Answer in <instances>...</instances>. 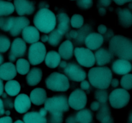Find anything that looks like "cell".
I'll return each instance as SVG.
<instances>
[{
  "label": "cell",
  "mask_w": 132,
  "mask_h": 123,
  "mask_svg": "<svg viewBox=\"0 0 132 123\" xmlns=\"http://www.w3.org/2000/svg\"><path fill=\"white\" fill-rule=\"evenodd\" d=\"M95 62L97 65L103 67L109 64L113 58V55L109 49L106 48H100L95 53Z\"/></svg>",
  "instance_id": "cell-18"
},
{
  "label": "cell",
  "mask_w": 132,
  "mask_h": 123,
  "mask_svg": "<svg viewBox=\"0 0 132 123\" xmlns=\"http://www.w3.org/2000/svg\"><path fill=\"white\" fill-rule=\"evenodd\" d=\"M77 36H78V31L75 30V29L70 31L66 34V37L68 38V40L71 39L76 40L77 38Z\"/></svg>",
  "instance_id": "cell-41"
},
{
  "label": "cell",
  "mask_w": 132,
  "mask_h": 123,
  "mask_svg": "<svg viewBox=\"0 0 132 123\" xmlns=\"http://www.w3.org/2000/svg\"><path fill=\"white\" fill-rule=\"evenodd\" d=\"M68 102L72 108L81 110L85 108L87 103V96L82 90L76 89L70 95Z\"/></svg>",
  "instance_id": "cell-10"
},
{
  "label": "cell",
  "mask_w": 132,
  "mask_h": 123,
  "mask_svg": "<svg viewBox=\"0 0 132 123\" xmlns=\"http://www.w3.org/2000/svg\"><path fill=\"white\" fill-rule=\"evenodd\" d=\"M5 114V109H4V102L1 99H0V115H2Z\"/></svg>",
  "instance_id": "cell-48"
},
{
  "label": "cell",
  "mask_w": 132,
  "mask_h": 123,
  "mask_svg": "<svg viewBox=\"0 0 132 123\" xmlns=\"http://www.w3.org/2000/svg\"><path fill=\"white\" fill-rule=\"evenodd\" d=\"M3 61H4V56H3L2 55H1V54H0V65H2Z\"/></svg>",
  "instance_id": "cell-56"
},
{
  "label": "cell",
  "mask_w": 132,
  "mask_h": 123,
  "mask_svg": "<svg viewBox=\"0 0 132 123\" xmlns=\"http://www.w3.org/2000/svg\"><path fill=\"white\" fill-rule=\"evenodd\" d=\"M15 17H0V29L5 32H10L12 28Z\"/></svg>",
  "instance_id": "cell-34"
},
{
  "label": "cell",
  "mask_w": 132,
  "mask_h": 123,
  "mask_svg": "<svg viewBox=\"0 0 132 123\" xmlns=\"http://www.w3.org/2000/svg\"><path fill=\"white\" fill-rule=\"evenodd\" d=\"M121 85L124 89H132V74H128L124 76L121 79Z\"/></svg>",
  "instance_id": "cell-38"
},
{
  "label": "cell",
  "mask_w": 132,
  "mask_h": 123,
  "mask_svg": "<svg viewBox=\"0 0 132 123\" xmlns=\"http://www.w3.org/2000/svg\"><path fill=\"white\" fill-rule=\"evenodd\" d=\"M16 67L12 62H6L0 65V78L6 81L12 80L17 75Z\"/></svg>",
  "instance_id": "cell-14"
},
{
  "label": "cell",
  "mask_w": 132,
  "mask_h": 123,
  "mask_svg": "<svg viewBox=\"0 0 132 123\" xmlns=\"http://www.w3.org/2000/svg\"><path fill=\"white\" fill-rule=\"evenodd\" d=\"M61 57L59 53L55 51H50L46 53L45 57V65L51 69L57 67L61 63Z\"/></svg>",
  "instance_id": "cell-26"
},
{
  "label": "cell",
  "mask_w": 132,
  "mask_h": 123,
  "mask_svg": "<svg viewBox=\"0 0 132 123\" xmlns=\"http://www.w3.org/2000/svg\"><path fill=\"white\" fill-rule=\"evenodd\" d=\"M14 5L17 14L20 16L32 15L36 8L34 3L31 1L15 0Z\"/></svg>",
  "instance_id": "cell-12"
},
{
  "label": "cell",
  "mask_w": 132,
  "mask_h": 123,
  "mask_svg": "<svg viewBox=\"0 0 132 123\" xmlns=\"http://www.w3.org/2000/svg\"><path fill=\"white\" fill-rule=\"evenodd\" d=\"M22 37L24 42L32 44L38 42L40 38V35L38 29L36 27L28 26L22 32Z\"/></svg>",
  "instance_id": "cell-19"
},
{
  "label": "cell",
  "mask_w": 132,
  "mask_h": 123,
  "mask_svg": "<svg viewBox=\"0 0 132 123\" xmlns=\"http://www.w3.org/2000/svg\"><path fill=\"white\" fill-rule=\"evenodd\" d=\"M27 51V44L24 40L16 38L13 40L9 53V59L10 61H15L17 58L24 56Z\"/></svg>",
  "instance_id": "cell-11"
},
{
  "label": "cell",
  "mask_w": 132,
  "mask_h": 123,
  "mask_svg": "<svg viewBox=\"0 0 132 123\" xmlns=\"http://www.w3.org/2000/svg\"><path fill=\"white\" fill-rule=\"evenodd\" d=\"M128 119L129 122L132 123V110L130 111V113H129L128 117Z\"/></svg>",
  "instance_id": "cell-55"
},
{
  "label": "cell",
  "mask_w": 132,
  "mask_h": 123,
  "mask_svg": "<svg viewBox=\"0 0 132 123\" xmlns=\"http://www.w3.org/2000/svg\"><path fill=\"white\" fill-rule=\"evenodd\" d=\"M109 50L120 59L132 60V40L125 36H113L109 42Z\"/></svg>",
  "instance_id": "cell-1"
},
{
  "label": "cell",
  "mask_w": 132,
  "mask_h": 123,
  "mask_svg": "<svg viewBox=\"0 0 132 123\" xmlns=\"http://www.w3.org/2000/svg\"><path fill=\"white\" fill-rule=\"evenodd\" d=\"M111 3H112L111 1H99V3L104 6H108L110 5Z\"/></svg>",
  "instance_id": "cell-51"
},
{
  "label": "cell",
  "mask_w": 132,
  "mask_h": 123,
  "mask_svg": "<svg viewBox=\"0 0 132 123\" xmlns=\"http://www.w3.org/2000/svg\"><path fill=\"white\" fill-rule=\"evenodd\" d=\"M24 123H47V119L37 111H30L24 114L23 117Z\"/></svg>",
  "instance_id": "cell-27"
},
{
  "label": "cell",
  "mask_w": 132,
  "mask_h": 123,
  "mask_svg": "<svg viewBox=\"0 0 132 123\" xmlns=\"http://www.w3.org/2000/svg\"><path fill=\"white\" fill-rule=\"evenodd\" d=\"M88 77L92 85L97 89H106L112 80V73L108 67H96L90 69Z\"/></svg>",
  "instance_id": "cell-2"
},
{
  "label": "cell",
  "mask_w": 132,
  "mask_h": 123,
  "mask_svg": "<svg viewBox=\"0 0 132 123\" xmlns=\"http://www.w3.org/2000/svg\"><path fill=\"white\" fill-rule=\"evenodd\" d=\"M77 123H91L93 120V114L89 109H82L76 114Z\"/></svg>",
  "instance_id": "cell-28"
},
{
  "label": "cell",
  "mask_w": 132,
  "mask_h": 123,
  "mask_svg": "<svg viewBox=\"0 0 132 123\" xmlns=\"http://www.w3.org/2000/svg\"><path fill=\"white\" fill-rule=\"evenodd\" d=\"M5 114H6V116H7V115H10V111H9V110H7V111H5Z\"/></svg>",
  "instance_id": "cell-58"
},
{
  "label": "cell",
  "mask_w": 132,
  "mask_h": 123,
  "mask_svg": "<svg viewBox=\"0 0 132 123\" xmlns=\"http://www.w3.org/2000/svg\"><path fill=\"white\" fill-rule=\"evenodd\" d=\"M96 119L101 123H114L113 116L111 114L110 109L106 104H101L100 110L96 115Z\"/></svg>",
  "instance_id": "cell-22"
},
{
  "label": "cell",
  "mask_w": 132,
  "mask_h": 123,
  "mask_svg": "<svg viewBox=\"0 0 132 123\" xmlns=\"http://www.w3.org/2000/svg\"><path fill=\"white\" fill-rule=\"evenodd\" d=\"M67 78L73 81H82L86 78V73L80 65L75 63H68L64 68Z\"/></svg>",
  "instance_id": "cell-9"
},
{
  "label": "cell",
  "mask_w": 132,
  "mask_h": 123,
  "mask_svg": "<svg viewBox=\"0 0 132 123\" xmlns=\"http://www.w3.org/2000/svg\"><path fill=\"white\" fill-rule=\"evenodd\" d=\"M63 112L56 111V112L50 113L48 118V123H63Z\"/></svg>",
  "instance_id": "cell-37"
},
{
  "label": "cell",
  "mask_w": 132,
  "mask_h": 123,
  "mask_svg": "<svg viewBox=\"0 0 132 123\" xmlns=\"http://www.w3.org/2000/svg\"><path fill=\"white\" fill-rule=\"evenodd\" d=\"M16 70L21 75L28 74L30 71V63L24 58H19L16 61Z\"/></svg>",
  "instance_id": "cell-33"
},
{
  "label": "cell",
  "mask_w": 132,
  "mask_h": 123,
  "mask_svg": "<svg viewBox=\"0 0 132 123\" xmlns=\"http://www.w3.org/2000/svg\"><path fill=\"white\" fill-rule=\"evenodd\" d=\"M4 90V85H3V82L2 79L0 78V96L3 95V94Z\"/></svg>",
  "instance_id": "cell-52"
},
{
  "label": "cell",
  "mask_w": 132,
  "mask_h": 123,
  "mask_svg": "<svg viewBox=\"0 0 132 123\" xmlns=\"http://www.w3.org/2000/svg\"><path fill=\"white\" fill-rule=\"evenodd\" d=\"M33 21L36 28L45 33H51L57 24L56 16L48 8H40L35 15Z\"/></svg>",
  "instance_id": "cell-3"
},
{
  "label": "cell",
  "mask_w": 132,
  "mask_h": 123,
  "mask_svg": "<svg viewBox=\"0 0 132 123\" xmlns=\"http://www.w3.org/2000/svg\"><path fill=\"white\" fill-rule=\"evenodd\" d=\"M46 49L43 42H36L30 45L28 49V58L29 63L33 65H39L45 60Z\"/></svg>",
  "instance_id": "cell-7"
},
{
  "label": "cell",
  "mask_w": 132,
  "mask_h": 123,
  "mask_svg": "<svg viewBox=\"0 0 132 123\" xmlns=\"http://www.w3.org/2000/svg\"><path fill=\"white\" fill-rule=\"evenodd\" d=\"M14 123H24V122L23 121H22V120H17L16 121H15Z\"/></svg>",
  "instance_id": "cell-57"
},
{
  "label": "cell",
  "mask_w": 132,
  "mask_h": 123,
  "mask_svg": "<svg viewBox=\"0 0 132 123\" xmlns=\"http://www.w3.org/2000/svg\"><path fill=\"white\" fill-rule=\"evenodd\" d=\"M119 81L118 79H117V78H113V79H112V82H111V85L112 86V87H113V88H117L119 86Z\"/></svg>",
  "instance_id": "cell-47"
},
{
  "label": "cell",
  "mask_w": 132,
  "mask_h": 123,
  "mask_svg": "<svg viewBox=\"0 0 132 123\" xmlns=\"http://www.w3.org/2000/svg\"><path fill=\"white\" fill-rule=\"evenodd\" d=\"M101 106V104L98 101H93L90 105V108L93 111H99Z\"/></svg>",
  "instance_id": "cell-42"
},
{
  "label": "cell",
  "mask_w": 132,
  "mask_h": 123,
  "mask_svg": "<svg viewBox=\"0 0 132 123\" xmlns=\"http://www.w3.org/2000/svg\"><path fill=\"white\" fill-rule=\"evenodd\" d=\"M30 24V20L26 17L19 16L15 17L14 24H13L12 28L10 31V34L13 37H16L19 35L23 29Z\"/></svg>",
  "instance_id": "cell-17"
},
{
  "label": "cell",
  "mask_w": 132,
  "mask_h": 123,
  "mask_svg": "<svg viewBox=\"0 0 132 123\" xmlns=\"http://www.w3.org/2000/svg\"><path fill=\"white\" fill-rule=\"evenodd\" d=\"M66 123H77L76 115H70L66 119Z\"/></svg>",
  "instance_id": "cell-44"
},
{
  "label": "cell",
  "mask_w": 132,
  "mask_h": 123,
  "mask_svg": "<svg viewBox=\"0 0 132 123\" xmlns=\"http://www.w3.org/2000/svg\"><path fill=\"white\" fill-rule=\"evenodd\" d=\"M0 123H12V119L9 116L0 118Z\"/></svg>",
  "instance_id": "cell-46"
},
{
  "label": "cell",
  "mask_w": 132,
  "mask_h": 123,
  "mask_svg": "<svg viewBox=\"0 0 132 123\" xmlns=\"http://www.w3.org/2000/svg\"><path fill=\"white\" fill-rule=\"evenodd\" d=\"M15 9V6L10 1H0V17L6 16L12 14Z\"/></svg>",
  "instance_id": "cell-32"
},
{
  "label": "cell",
  "mask_w": 132,
  "mask_h": 123,
  "mask_svg": "<svg viewBox=\"0 0 132 123\" xmlns=\"http://www.w3.org/2000/svg\"><path fill=\"white\" fill-rule=\"evenodd\" d=\"M95 98L97 99V101L100 102L101 104H106L108 101V92L106 89H97L95 91Z\"/></svg>",
  "instance_id": "cell-35"
},
{
  "label": "cell",
  "mask_w": 132,
  "mask_h": 123,
  "mask_svg": "<svg viewBox=\"0 0 132 123\" xmlns=\"http://www.w3.org/2000/svg\"><path fill=\"white\" fill-rule=\"evenodd\" d=\"M130 1H126V0H124V1H122V0H115L114 2L118 5H122L127 3L130 2Z\"/></svg>",
  "instance_id": "cell-49"
},
{
  "label": "cell",
  "mask_w": 132,
  "mask_h": 123,
  "mask_svg": "<svg viewBox=\"0 0 132 123\" xmlns=\"http://www.w3.org/2000/svg\"><path fill=\"white\" fill-rule=\"evenodd\" d=\"M98 32L100 33V34H103L104 35L108 31V28H107L106 26L104 25V24H100V25L98 26Z\"/></svg>",
  "instance_id": "cell-45"
},
{
  "label": "cell",
  "mask_w": 132,
  "mask_h": 123,
  "mask_svg": "<svg viewBox=\"0 0 132 123\" xmlns=\"http://www.w3.org/2000/svg\"><path fill=\"white\" fill-rule=\"evenodd\" d=\"M118 19L119 24L122 28H128L132 26V14L128 9H119Z\"/></svg>",
  "instance_id": "cell-25"
},
{
  "label": "cell",
  "mask_w": 132,
  "mask_h": 123,
  "mask_svg": "<svg viewBox=\"0 0 132 123\" xmlns=\"http://www.w3.org/2000/svg\"><path fill=\"white\" fill-rule=\"evenodd\" d=\"M74 55L77 62L85 67H91L95 64V55L92 51L85 47H76Z\"/></svg>",
  "instance_id": "cell-8"
},
{
  "label": "cell",
  "mask_w": 132,
  "mask_h": 123,
  "mask_svg": "<svg viewBox=\"0 0 132 123\" xmlns=\"http://www.w3.org/2000/svg\"><path fill=\"white\" fill-rule=\"evenodd\" d=\"M45 108L50 113L69 111L70 105L67 97L64 95H57L48 98L45 102Z\"/></svg>",
  "instance_id": "cell-5"
},
{
  "label": "cell",
  "mask_w": 132,
  "mask_h": 123,
  "mask_svg": "<svg viewBox=\"0 0 132 123\" xmlns=\"http://www.w3.org/2000/svg\"><path fill=\"white\" fill-rule=\"evenodd\" d=\"M81 90H88L90 89V83H89V82L86 80L82 81H81Z\"/></svg>",
  "instance_id": "cell-43"
},
{
  "label": "cell",
  "mask_w": 132,
  "mask_h": 123,
  "mask_svg": "<svg viewBox=\"0 0 132 123\" xmlns=\"http://www.w3.org/2000/svg\"><path fill=\"white\" fill-rule=\"evenodd\" d=\"M92 29L91 26L88 24H85L81 28H80L79 30H78V36L77 38L75 40V43L76 45H81L85 42V39L86 37L90 33H92Z\"/></svg>",
  "instance_id": "cell-30"
},
{
  "label": "cell",
  "mask_w": 132,
  "mask_h": 123,
  "mask_svg": "<svg viewBox=\"0 0 132 123\" xmlns=\"http://www.w3.org/2000/svg\"><path fill=\"white\" fill-rule=\"evenodd\" d=\"M104 42V37L100 33H90L85 39V44L90 50H97L100 48Z\"/></svg>",
  "instance_id": "cell-15"
},
{
  "label": "cell",
  "mask_w": 132,
  "mask_h": 123,
  "mask_svg": "<svg viewBox=\"0 0 132 123\" xmlns=\"http://www.w3.org/2000/svg\"><path fill=\"white\" fill-rule=\"evenodd\" d=\"M76 5L77 7L80 8L81 10H88L92 6H93V1L91 0H79L76 1Z\"/></svg>",
  "instance_id": "cell-40"
},
{
  "label": "cell",
  "mask_w": 132,
  "mask_h": 123,
  "mask_svg": "<svg viewBox=\"0 0 132 123\" xmlns=\"http://www.w3.org/2000/svg\"><path fill=\"white\" fill-rule=\"evenodd\" d=\"M41 40L43 42H48V36L46 35H43L41 37Z\"/></svg>",
  "instance_id": "cell-53"
},
{
  "label": "cell",
  "mask_w": 132,
  "mask_h": 123,
  "mask_svg": "<svg viewBox=\"0 0 132 123\" xmlns=\"http://www.w3.org/2000/svg\"><path fill=\"white\" fill-rule=\"evenodd\" d=\"M130 99V93L124 88H116L112 91L109 96L110 105L116 109L125 107L128 104Z\"/></svg>",
  "instance_id": "cell-6"
},
{
  "label": "cell",
  "mask_w": 132,
  "mask_h": 123,
  "mask_svg": "<svg viewBox=\"0 0 132 123\" xmlns=\"http://www.w3.org/2000/svg\"><path fill=\"white\" fill-rule=\"evenodd\" d=\"M39 113L40 114H41L42 116L43 117H46V115H47V113H48V111L47 110L45 109V108H41V109H40L39 111Z\"/></svg>",
  "instance_id": "cell-50"
},
{
  "label": "cell",
  "mask_w": 132,
  "mask_h": 123,
  "mask_svg": "<svg viewBox=\"0 0 132 123\" xmlns=\"http://www.w3.org/2000/svg\"><path fill=\"white\" fill-rule=\"evenodd\" d=\"M57 28L59 32L64 35L68 32L70 25V20L68 14L64 12H61L57 15Z\"/></svg>",
  "instance_id": "cell-21"
},
{
  "label": "cell",
  "mask_w": 132,
  "mask_h": 123,
  "mask_svg": "<svg viewBox=\"0 0 132 123\" xmlns=\"http://www.w3.org/2000/svg\"><path fill=\"white\" fill-rule=\"evenodd\" d=\"M30 98L32 103L36 106H40L47 100V94L44 88H36L31 91Z\"/></svg>",
  "instance_id": "cell-20"
},
{
  "label": "cell",
  "mask_w": 132,
  "mask_h": 123,
  "mask_svg": "<svg viewBox=\"0 0 132 123\" xmlns=\"http://www.w3.org/2000/svg\"><path fill=\"white\" fill-rule=\"evenodd\" d=\"M67 63L66 62V61H61L60 64H59V66H60L61 68H63V69H64V68L67 66Z\"/></svg>",
  "instance_id": "cell-54"
},
{
  "label": "cell",
  "mask_w": 132,
  "mask_h": 123,
  "mask_svg": "<svg viewBox=\"0 0 132 123\" xmlns=\"http://www.w3.org/2000/svg\"><path fill=\"white\" fill-rule=\"evenodd\" d=\"M58 52L60 55L61 57L64 60H70L73 56V45L70 40L64 41L59 47Z\"/></svg>",
  "instance_id": "cell-24"
},
{
  "label": "cell",
  "mask_w": 132,
  "mask_h": 123,
  "mask_svg": "<svg viewBox=\"0 0 132 123\" xmlns=\"http://www.w3.org/2000/svg\"><path fill=\"white\" fill-rule=\"evenodd\" d=\"M43 71L40 68L34 67L30 69L26 77V81L29 86H36L42 79Z\"/></svg>",
  "instance_id": "cell-23"
},
{
  "label": "cell",
  "mask_w": 132,
  "mask_h": 123,
  "mask_svg": "<svg viewBox=\"0 0 132 123\" xmlns=\"http://www.w3.org/2000/svg\"><path fill=\"white\" fill-rule=\"evenodd\" d=\"M15 110L19 114H24L31 107V100L28 95L21 94L15 99L14 103Z\"/></svg>",
  "instance_id": "cell-13"
},
{
  "label": "cell",
  "mask_w": 132,
  "mask_h": 123,
  "mask_svg": "<svg viewBox=\"0 0 132 123\" xmlns=\"http://www.w3.org/2000/svg\"><path fill=\"white\" fill-rule=\"evenodd\" d=\"M112 70L119 75H126L131 70L132 65L129 61L123 59L115 60L112 65Z\"/></svg>",
  "instance_id": "cell-16"
},
{
  "label": "cell",
  "mask_w": 132,
  "mask_h": 123,
  "mask_svg": "<svg viewBox=\"0 0 132 123\" xmlns=\"http://www.w3.org/2000/svg\"><path fill=\"white\" fill-rule=\"evenodd\" d=\"M45 85L49 90L54 92H65L70 88L68 78L64 74L54 72L46 78Z\"/></svg>",
  "instance_id": "cell-4"
},
{
  "label": "cell",
  "mask_w": 132,
  "mask_h": 123,
  "mask_svg": "<svg viewBox=\"0 0 132 123\" xmlns=\"http://www.w3.org/2000/svg\"><path fill=\"white\" fill-rule=\"evenodd\" d=\"M64 35L59 32L57 29H55L48 35V43L54 47H56L64 38Z\"/></svg>",
  "instance_id": "cell-31"
},
{
  "label": "cell",
  "mask_w": 132,
  "mask_h": 123,
  "mask_svg": "<svg viewBox=\"0 0 132 123\" xmlns=\"http://www.w3.org/2000/svg\"><path fill=\"white\" fill-rule=\"evenodd\" d=\"M10 47V40L6 36L0 35V53H5Z\"/></svg>",
  "instance_id": "cell-39"
},
{
  "label": "cell",
  "mask_w": 132,
  "mask_h": 123,
  "mask_svg": "<svg viewBox=\"0 0 132 123\" xmlns=\"http://www.w3.org/2000/svg\"><path fill=\"white\" fill-rule=\"evenodd\" d=\"M6 93L10 96H15L20 92L21 85L18 81H8L5 86Z\"/></svg>",
  "instance_id": "cell-29"
},
{
  "label": "cell",
  "mask_w": 132,
  "mask_h": 123,
  "mask_svg": "<svg viewBox=\"0 0 132 123\" xmlns=\"http://www.w3.org/2000/svg\"><path fill=\"white\" fill-rule=\"evenodd\" d=\"M72 27L74 28H81L83 26L84 17L81 14H73L70 19Z\"/></svg>",
  "instance_id": "cell-36"
}]
</instances>
